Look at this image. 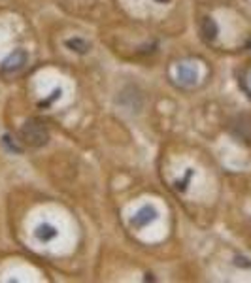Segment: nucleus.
Instances as JSON below:
<instances>
[{
	"label": "nucleus",
	"mask_w": 251,
	"mask_h": 283,
	"mask_svg": "<svg viewBox=\"0 0 251 283\" xmlns=\"http://www.w3.org/2000/svg\"><path fill=\"white\" fill-rule=\"evenodd\" d=\"M66 47H68L70 51L79 53V55H85L87 51L91 49V44L85 42L83 38H70V40H66Z\"/></svg>",
	"instance_id": "obj_7"
},
{
	"label": "nucleus",
	"mask_w": 251,
	"mask_h": 283,
	"mask_svg": "<svg viewBox=\"0 0 251 283\" xmlns=\"http://www.w3.org/2000/svg\"><path fill=\"white\" fill-rule=\"evenodd\" d=\"M155 219H157V210L153 206H144V208H140L138 212L134 213V217L131 219V225L134 228H144L148 227L149 223H153Z\"/></svg>",
	"instance_id": "obj_4"
},
{
	"label": "nucleus",
	"mask_w": 251,
	"mask_h": 283,
	"mask_svg": "<svg viewBox=\"0 0 251 283\" xmlns=\"http://www.w3.org/2000/svg\"><path fill=\"white\" fill-rule=\"evenodd\" d=\"M21 140L31 146V148H42L46 146L49 140V132H47L46 125L38 121V119H29L21 128Z\"/></svg>",
	"instance_id": "obj_1"
},
{
	"label": "nucleus",
	"mask_w": 251,
	"mask_h": 283,
	"mask_svg": "<svg viewBox=\"0 0 251 283\" xmlns=\"http://www.w3.org/2000/svg\"><path fill=\"white\" fill-rule=\"evenodd\" d=\"M36 238H38L40 242H51L53 238H57V228L53 225H49V223H44V225H40L36 228Z\"/></svg>",
	"instance_id": "obj_6"
},
{
	"label": "nucleus",
	"mask_w": 251,
	"mask_h": 283,
	"mask_svg": "<svg viewBox=\"0 0 251 283\" xmlns=\"http://www.w3.org/2000/svg\"><path fill=\"white\" fill-rule=\"evenodd\" d=\"M217 34H219L217 23L213 21L212 17H204V21H202V36H204L208 42H212V40L217 38Z\"/></svg>",
	"instance_id": "obj_5"
},
{
	"label": "nucleus",
	"mask_w": 251,
	"mask_h": 283,
	"mask_svg": "<svg viewBox=\"0 0 251 283\" xmlns=\"http://www.w3.org/2000/svg\"><path fill=\"white\" fill-rule=\"evenodd\" d=\"M27 63H29L27 51H25V49H16L12 55H8L4 61H2L0 70L4 72V74H17V72L23 70Z\"/></svg>",
	"instance_id": "obj_2"
},
{
	"label": "nucleus",
	"mask_w": 251,
	"mask_h": 283,
	"mask_svg": "<svg viewBox=\"0 0 251 283\" xmlns=\"http://www.w3.org/2000/svg\"><path fill=\"white\" fill-rule=\"evenodd\" d=\"M176 76H178V83L189 89V87L196 85L198 70H196V66L193 63L183 61V63H178V66H176Z\"/></svg>",
	"instance_id": "obj_3"
},
{
	"label": "nucleus",
	"mask_w": 251,
	"mask_h": 283,
	"mask_svg": "<svg viewBox=\"0 0 251 283\" xmlns=\"http://www.w3.org/2000/svg\"><path fill=\"white\" fill-rule=\"evenodd\" d=\"M157 2H161V4H165V2H168V0H157Z\"/></svg>",
	"instance_id": "obj_8"
}]
</instances>
